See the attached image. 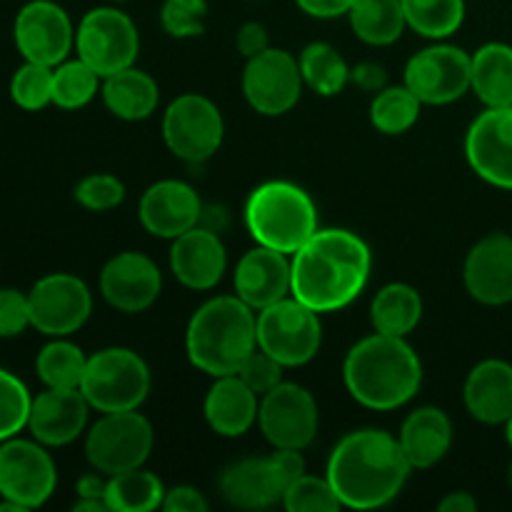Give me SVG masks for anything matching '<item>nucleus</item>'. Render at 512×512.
<instances>
[{
  "instance_id": "41",
  "label": "nucleus",
  "mask_w": 512,
  "mask_h": 512,
  "mask_svg": "<svg viewBox=\"0 0 512 512\" xmlns=\"http://www.w3.org/2000/svg\"><path fill=\"white\" fill-rule=\"evenodd\" d=\"M205 23H208L205 0H165L160 8V25L170 38H198L205 33Z\"/></svg>"
},
{
  "instance_id": "46",
  "label": "nucleus",
  "mask_w": 512,
  "mask_h": 512,
  "mask_svg": "<svg viewBox=\"0 0 512 512\" xmlns=\"http://www.w3.org/2000/svg\"><path fill=\"white\" fill-rule=\"evenodd\" d=\"M235 45H238V50L245 55V58H253V55L263 53V50L270 48L268 30H265V25L260 23L240 25L238 35H235Z\"/></svg>"
},
{
  "instance_id": "27",
  "label": "nucleus",
  "mask_w": 512,
  "mask_h": 512,
  "mask_svg": "<svg viewBox=\"0 0 512 512\" xmlns=\"http://www.w3.org/2000/svg\"><path fill=\"white\" fill-rule=\"evenodd\" d=\"M403 453L413 470H428L438 465L453 445V423L445 415V410L425 405L413 410L403 420V428L398 433Z\"/></svg>"
},
{
  "instance_id": "20",
  "label": "nucleus",
  "mask_w": 512,
  "mask_h": 512,
  "mask_svg": "<svg viewBox=\"0 0 512 512\" xmlns=\"http://www.w3.org/2000/svg\"><path fill=\"white\" fill-rule=\"evenodd\" d=\"M90 410L80 388H45L30 405L28 430L45 448H63L85 433Z\"/></svg>"
},
{
  "instance_id": "31",
  "label": "nucleus",
  "mask_w": 512,
  "mask_h": 512,
  "mask_svg": "<svg viewBox=\"0 0 512 512\" xmlns=\"http://www.w3.org/2000/svg\"><path fill=\"white\" fill-rule=\"evenodd\" d=\"M353 33L365 45H393L408 28L403 0H355L348 10Z\"/></svg>"
},
{
  "instance_id": "51",
  "label": "nucleus",
  "mask_w": 512,
  "mask_h": 512,
  "mask_svg": "<svg viewBox=\"0 0 512 512\" xmlns=\"http://www.w3.org/2000/svg\"><path fill=\"white\" fill-rule=\"evenodd\" d=\"M75 512H110V505L105 500H83L78 498L73 505Z\"/></svg>"
},
{
  "instance_id": "48",
  "label": "nucleus",
  "mask_w": 512,
  "mask_h": 512,
  "mask_svg": "<svg viewBox=\"0 0 512 512\" xmlns=\"http://www.w3.org/2000/svg\"><path fill=\"white\" fill-rule=\"evenodd\" d=\"M298 8L303 10L305 15L318 20H330V18H340V15H348L350 5L355 0H295Z\"/></svg>"
},
{
  "instance_id": "8",
  "label": "nucleus",
  "mask_w": 512,
  "mask_h": 512,
  "mask_svg": "<svg viewBox=\"0 0 512 512\" xmlns=\"http://www.w3.org/2000/svg\"><path fill=\"white\" fill-rule=\"evenodd\" d=\"M318 315L293 295L258 310V348L273 355L283 368L310 363L323 345Z\"/></svg>"
},
{
  "instance_id": "32",
  "label": "nucleus",
  "mask_w": 512,
  "mask_h": 512,
  "mask_svg": "<svg viewBox=\"0 0 512 512\" xmlns=\"http://www.w3.org/2000/svg\"><path fill=\"white\" fill-rule=\"evenodd\" d=\"M110 512H150L163 508L165 485L155 473L145 468L125 470L108 478Z\"/></svg>"
},
{
  "instance_id": "30",
  "label": "nucleus",
  "mask_w": 512,
  "mask_h": 512,
  "mask_svg": "<svg viewBox=\"0 0 512 512\" xmlns=\"http://www.w3.org/2000/svg\"><path fill=\"white\" fill-rule=\"evenodd\" d=\"M423 318V298L408 283H388L370 303V323L375 333L408 338Z\"/></svg>"
},
{
  "instance_id": "49",
  "label": "nucleus",
  "mask_w": 512,
  "mask_h": 512,
  "mask_svg": "<svg viewBox=\"0 0 512 512\" xmlns=\"http://www.w3.org/2000/svg\"><path fill=\"white\" fill-rule=\"evenodd\" d=\"M75 493L83 500H105V493H108V475L103 473H88L83 478H78L75 483ZM108 503V500H105Z\"/></svg>"
},
{
  "instance_id": "7",
  "label": "nucleus",
  "mask_w": 512,
  "mask_h": 512,
  "mask_svg": "<svg viewBox=\"0 0 512 512\" xmlns=\"http://www.w3.org/2000/svg\"><path fill=\"white\" fill-rule=\"evenodd\" d=\"M153 425L138 410L103 413L85 435V458L103 475L143 468L153 453Z\"/></svg>"
},
{
  "instance_id": "54",
  "label": "nucleus",
  "mask_w": 512,
  "mask_h": 512,
  "mask_svg": "<svg viewBox=\"0 0 512 512\" xmlns=\"http://www.w3.org/2000/svg\"><path fill=\"white\" fill-rule=\"evenodd\" d=\"M113 3H125V0H113Z\"/></svg>"
},
{
  "instance_id": "29",
  "label": "nucleus",
  "mask_w": 512,
  "mask_h": 512,
  "mask_svg": "<svg viewBox=\"0 0 512 512\" xmlns=\"http://www.w3.org/2000/svg\"><path fill=\"white\" fill-rule=\"evenodd\" d=\"M470 90L485 108L512 105V45L485 43L470 55Z\"/></svg>"
},
{
  "instance_id": "35",
  "label": "nucleus",
  "mask_w": 512,
  "mask_h": 512,
  "mask_svg": "<svg viewBox=\"0 0 512 512\" xmlns=\"http://www.w3.org/2000/svg\"><path fill=\"white\" fill-rule=\"evenodd\" d=\"M423 103L408 85H385L370 103V123L383 135H403L418 123Z\"/></svg>"
},
{
  "instance_id": "10",
  "label": "nucleus",
  "mask_w": 512,
  "mask_h": 512,
  "mask_svg": "<svg viewBox=\"0 0 512 512\" xmlns=\"http://www.w3.org/2000/svg\"><path fill=\"white\" fill-rule=\"evenodd\" d=\"M225 120L218 105L200 93L178 95L163 115V140L175 158L205 163L220 150Z\"/></svg>"
},
{
  "instance_id": "50",
  "label": "nucleus",
  "mask_w": 512,
  "mask_h": 512,
  "mask_svg": "<svg viewBox=\"0 0 512 512\" xmlns=\"http://www.w3.org/2000/svg\"><path fill=\"white\" fill-rule=\"evenodd\" d=\"M440 512H475L478 510V500L473 498L465 490H455V493H448L438 503Z\"/></svg>"
},
{
  "instance_id": "13",
  "label": "nucleus",
  "mask_w": 512,
  "mask_h": 512,
  "mask_svg": "<svg viewBox=\"0 0 512 512\" xmlns=\"http://www.w3.org/2000/svg\"><path fill=\"white\" fill-rule=\"evenodd\" d=\"M258 425L273 448L305 450L318 438V403L303 385L280 383L260 398Z\"/></svg>"
},
{
  "instance_id": "2",
  "label": "nucleus",
  "mask_w": 512,
  "mask_h": 512,
  "mask_svg": "<svg viewBox=\"0 0 512 512\" xmlns=\"http://www.w3.org/2000/svg\"><path fill=\"white\" fill-rule=\"evenodd\" d=\"M413 465L403 445L385 430H353L338 440L328 458L330 485L343 508L375 510L385 508L403 493Z\"/></svg>"
},
{
  "instance_id": "37",
  "label": "nucleus",
  "mask_w": 512,
  "mask_h": 512,
  "mask_svg": "<svg viewBox=\"0 0 512 512\" xmlns=\"http://www.w3.org/2000/svg\"><path fill=\"white\" fill-rule=\"evenodd\" d=\"M100 75L85 60H63L53 68V105L80 110L98 95Z\"/></svg>"
},
{
  "instance_id": "17",
  "label": "nucleus",
  "mask_w": 512,
  "mask_h": 512,
  "mask_svg": "<svg viewBox=\"0 0 512 512\" xmlns=\"http://www.w3.org/2000/svg\"><path fill=\"white\" fill-rule=\"evenodd\" d=\"M465 158L485 183L512 190V105L485 108L470 123Z\"/></svg>"
},
{
  "instance_id": "6",
  "label": "nucleus",
  "mask_w": 512,
  "mask_h": 512,
  "mask_svg": "<svg viewBox=\"0 0 512 512\" xmlns=\"http://www.w3.org/2000/svg\"><path fill=\"white\" fill-rule=\"evenodd\" d=\"M80 390L98 413L138 410L150 393V368L135 350L103 348L88 358Z\"/></svg>"
},
{
  "instance_id": "4",
  "label": "nucleus",
  "mask_w": 512,
  "mask_h": 512,
  "mask_svg": "<svg viewBox=\"0 0 512 512\" xmlns=\"http://www.w3.org/2000/svg\"><path fill=\"white\" fill-rule=\"evenodd\" d=\"M258 348V313L238 295H218L200 305L185 330L190 363L210 378L235 375Z\"/></svg>"
},
{
  "instance_id": "15",
  "label": "nucleus",
  "mask_w": 512,
  "mask_h": 512,
  "mask_svg": "<svg viewBox=\"0 0 512 512\" xmlns=\"http://www.w3.org/2000/svg\"><path fill=\"white\" fill-rule=\"evenodd\" d=\"M13 38L23 60L60 65L75 48V28L63 5L53 0H30L15 15Z\"/></svg>"
},
{
  "instance_id": "33",
  "label": "nucleus",
  "mask_w": 512,
  "mask_h": 512,
  "mask_svg": "<svg viewBox=\"0 0 512 512\" xmlns=\"http://www.w3.org/2000/svg\"><path fill=\"white\" fill-rule=\"evenodd\" d=\"M298 63L300 73H303V83L313 93L323 95V98H333V95L343 93L345 85L350 83V65L345 63V58L335 45L323 43V40L305 45Z\"/></svg>"
},
{
  "instance_id": "12",
  "label": "nucleus",
  "mask_w": 512,
  "mask_h": 512,
  "mask_svg": "<svg viewBox=\"0 0 512 512\" xmlns=\"http://www.w3.org/2000/svg\"><path fill=\"white\" fill-rule=\"evenodd\" d=\"M30 323L48 338H68L88 323L93 295L85 280L70 273H50L28 293Z\"/></svg>"
},
{
  "instance_id": "1",
  "label": "nucleus",
  "mask_w": 512,
  "mask_h": 512,
  "mask_svg": "<svg viewBox=\"0 0 512 512\" xmlns=\"http://www.w3.org/2000/svg\"><path fill=\"white\" fill-rule=\"evenodd\" d=\"M293 298L315 313H335L358 298L370 280L373 253L358 233L318 228V233L290 255Z\"/></svg>"
},
{
  "instance_id": "38",
  "label": "nucleus",
  "mask_w": 512,
  "mask_h": 512,
  "mask_svg": "<svg viewBox=\"0 0 512 512\" xmlns=\"http://www.w3.org/2000/svg\"><path fill=\"white\" fill-rule=\"evenodd\" d=\"M10 98L28 113L48 108L53 103V68L25 60L10 78Z\"/></svg>"
},
{
  "instance_id": "18",
  "label": "nucleus",
  "mask_w": 512,
  "mask_h": 512,
  "mask_svg": "<svg viewBox=\"0 0 512 512\" xmlns=\"http://www.w3.org/2000/svg\"><path fill=\"white\" fill-rule=\"evenodd\" d=\"M163 273L145 253L125 250L113 255L100 270V295L120 313H143L158 300Z\"/></svg>"
},
{
  "instance_id": "26",
  "label": "nucleus",
  "mask_w": 512,
  "mask_h": 512,
  "mask_svg": "<svg viewBox=\"0 0 512 512\" xmlns=\"http://www.w3.org/2000/svg\"><path fill=\"white\" fill-rule=\"evenodd\" d=\"M260 395L240 380V375L215 378L205 395L203 413L210 430L223 438H240L258 423Z\"/></svg>"
},
{
  "instance_id": "11",
  "label": "nucleus",
  "mask_w": 512,
  "mask_h": 512,
  "mask_svg": "<svg viewBox=\"0 0 512 512\" xmlns=\"http://www.w3.org/2000/svg\"><path fill=\"white\" fill-rule=\"evenodd\" d=\"M55 488L58 468L43 443L18 435L0 443V498L28 512L48 503Z\"/></svg>"
},
{
  "instance_id": "28",
  "label": "nucleus",
  "mask_w": 512,
  "mask_h": 512,
  "mask_svg": "<svg viewBox=\"0 0 512 512\" xmlns=\"http://www.w3.org/2000/svg\"><path fill=\"white\" fill-rule=\"evenodd\" d=\"M100 95H103L105 108L115 118L128 120V123L150 118L160 103V88L155 78L135 65L103 78Z\"/></svg>"
},
{
  "instance_id": "9",
  "label": "nucleus",
  "mask_w": 512,
  "mask_h": 512,
  "mask_svg": "<svg viewBox=\"0 0 512 512\" xmlns=\"http://www.w3.org/2000/svg\"><path fill=\"white\" fill-rule=\"evenodd\" d=\"M75 50L100 78L135 65L140 53V33L133 18L118 8H93L75 30Z\"/></svg>"
},
{
  "instance_id": "44",
  "label": "nucleus",
  "mask_w": 512,
  "mask_h": 512,
  "mask_svg": "<svg viewBox=\"0 0 512 512\" xmlns=\"http://www.w3.org/2000/svg\"><path fill=\"white\" fill-rule=\"evenodd\" d=\"M28 328H33L28 293L0 288V338H18Z\"/></svg>"
},
{
  "instance_id": "39",
  "label": "nucleus",
  "mask_w": 512,
  "mask_h": 512,
  "mask_svg": "<svg viewBox=\"0 0 512 512\" xmlns=\"http://www.w3.org/2000/svg\"><path fill=\"white\" fill-rule=\"evenodd\" d=\"M30 405H33V395L28 393L23 380L10 370L0 368V443L28 428Z\"/></svg>"
},
{
  "instance_id": "52",
  "label": "nucleus",
  "mask_w": 512,
  "mask_h": 512,
  "mask_svg": "<svg viewBox=\"0 0 512 512\" xmlns=\"http://www.w3.org/2000/svg\"><path fill=\"white\" fill-rule=\"evenodd\" d=\"M505 438H508V443H510V448H512V415H510L508 423H505Z\"/></svg>"
},
{
  "instance_id": "53",
  "label": "nucleus",
  "mask_w": 512,
  "mask_h": 512,
  "mask_svg": "<svg viewBox=\"0 0 512 512\" xmlns=\"http://www.w3.org/2000/svg\"><path fill=\"white\" fill-rule=\"evenodd\" d=\"M508 485H510V490H512V463H510V468H508Z\"/></svg>"
},
{
  "instance_id": "25",
  "label": "nucleus",
  "mask_w": 512,
  "mask_h": 512,
  "mask_svg": "<svg viewBox=\"0 0 512 512\" xmlns=\"http://www.w3.org/2000/svg\"><path fill=\"white\" fill-rule=\"evenodd\" d=\"M463 400L478 423H508L512 415V365L498 358L475 365L465 378Z\"/></svg>"
},
{
  "instance_id": "24",
  "label": "nucleus",
  "mask_w": 512,
  "mask_h": 512,
  "mask_svg": "<svg viewBox=\"0 0 512 512\" xmlns=\"http://www.w3.org/2000/svg\"><path fill=\"white\" fill-rule=\"evenodd\" d=\"M220 495L228 505L240 510H265L283 503L285 485L280 483L270 455L265 458H243L220 475Z\"/></svg>"
},
{
  "instance_id": "21",
  "label": "nucleus",
  "mask_w": 512,
  "mask_h": 512,
  "mask_svg": "<svg viewBox=\"0 0 512 512\" xmlns=\"http://www.w3.org/2000/svg\"><path fill=\"white\" fill-rule=\"evenodd\" d=\"M463 280L478 303H512V235L490 233L478 240L465 258Z\"/></svg>"
},
{
  "instance_id": "43",
  "label": "nucleus",
  "mask_w": 512,
  "mask_h": 512,
  "mask_svg": "<svg viewBox=\"0 0 512 512\" xmlns=\"http://www.w3.org/2000/svg\"><path fill=\"white\" fill-rule=\"evenodd\" d=\"M238 375L253 393H258L260 398H263V395L270 393L275 385L283 383V365H280L273 355L265 353V350L255 348L253 353L248 355V360L240 365Z\"/></svg>"
},
{
  "instance_id": "47",
  "label": "nucleus",
  "mask_w": 512,
  "mask_h": 512,
  "mask_svg": "<svg viewBox=\"0 0 512 512\" xmlns=\"http://www.w3.org/2000/svg\"><path fill=\"white\" fill-rule=\"evenodd\" d=\"M385 80H388V75H385V68L378 63H358L355 68H350V83L358 85L360 90H365V93H378V90L385 88Z\"/></svg>"
},
{
  "instance_id": "22",
  "label": "nucleus",
  "mask_w": 512,
  "mask_h": 512,
  "mask_svg": "<svg viewBox=\"0 0 512 512\" xmlns=\"http://www.w3.org/2000/svg\"><path fill=\"white\" fill-rule=\"evenodd\" d=\"M235 295L258 310L293 295V263L288 253L255 245L235 265Z\"/></svg>"
},
{
  "instance_id": "42",
  "label": "nucleus",
  "mask_w": 512,
  "mask_h": 512,
  "mask_svg": "<svg viewBox=\"0 0 512 512\" xmlns=\"http://www.w3.org/2000/svg\"><path fill=\"white\" fill-rule=\"evenodd\" d=\"M73 195L75 200H78V205H83L85 210L108 213V210L118 208L125 200V185L110 173H93L85 175V178L75 185Z\"/></svg>"
},
{
  "instance_id": "19",
  "label": "nucleus",
  "mask_w": 512,
  "mask_h": 512,
  "mask_svg": "<svg viewBox=\"0 0 512 512\" xmlns=\"http://www.w3.org/2000/svg\"><path fill=\"white\" fill-rule=\"evenodd\" d=\"M203 208V200L188 183L168 178L145 190L138 205V218L140 225L155 238L175 240L200 225Z\"/></svg>"
},
{
  "instance_id": "34",
  "label": "nucleus",
  "mask_w": 512,
  "mask_h": 512,
  "mask_svg": "<svg viewBox=\"0 0 512 512\" xmlns=\"http://www.w3.org/2000/svg\"><path fill=\"white\" fill-rule=\"evenodd\" d=\"M88 355L65 338H53L35 358V373L45 388H80Z\"/></svg>"
},
{
  "instance_id": "23",
  "label": "nucleus",
  "mask_w": 512,
  "mask_h": 512,
  "mask_svg": "<svg viewBox=\"0 0 512 512\" xmlns=\"http://www.w3.org/2000/svg\"><path fill=\"white\" fill-rule=\"evenodd\" d=\"M228 253L218 233L195 225L170 245V273L190 290H210L223 280Z\"/></svg>"
},
{
  "instance_id": "36",
  "label": "nucleus",
  "mask_w": 512,
  "mask_h": 512,
  "mask_svg": "<svg viewBox=\"0 0 512 512\" xmlns=\"http://www.w3.org/2000/svg\"><path fill=\"white\" fill-rule=\"evenodd\" d=\"M405 23L430 40L458 33L465 20V0H403Z\"/></svg>"
},
{
  "instance_id": "3",
  "label": "nucleus",
  "mask_w": 512,
  "mask_h": 512,
  "mask_svg": "<svg viewBox=\"0 0 512 512\" xmlns=\"http://www.w3.org/2000/svg\"><path fill=\"white\" fill-rule=\"evenodd\" d=\"M343 380L350 398L368 410L403 408L423 385V363L405 338L373 333L348 350Z\"/></svg>"
},
{
  "instance_id": "14",
  "label": "nucleus",
  "mask_w": 512,
  "mask_h": 512,
  "mask_svg": "<svg viewBox=\"0 0 512 512\" xmlns=\"http://www.w3.org/2000/svg\"><path fill=\"white\" fill-rule=\"evenodd\" d=\"M298 58L280 48H268L248 58L243 70V95L250 108L268 118L290 113L303 95Z\"/></svg>"
},
{
  "instance_id": "5",
  "label": "nucleus",
  "mask_w": 512,
  "mask_h": 512,
  "mask_svg": "<svg viewBox=\"0 0 512 512\" xmlns=\"http://www.w3.org/2000/svg\"><path fill=\"white\" fill-rule=\"evenodd\" d=\"M245 228L258 245L293 255L318 233V208L300 185L268 180L245 203Z\"/></svg>"
},
{
  "instance_id": "45",
  "label": "nucleus",
  "mask_w": 512,
  "mask_h": 512,
  "mask_svg": "<svg viewBox=\"0 0 512 512\" xmlns=\"http://www.w3.org/2000/svg\"><path fill=\"white\" fill-rule=\"evenodd\" d=\"M210 503L205 495L193 485H175V488L165 490L163 510L168 512H208Z\"/></svg>"
},
{
  "instance_id": "16",
  "label": "nucleus",
  "mask_w": 512,
  "mask_h": 512,
  "mask_svg": "<svg viewBox=\"0 0 512 512\" xmlns=\"http://www.w3.org/2000/svg\"><path fill=\"white\" fill-rule=\"evenodd\" d=\"M405 85L423 105H448L470 90V53L458 45L435 43L405 65Z\"/></svg>"
},
{
  "instance_id": "40",
  "label": "nucleus",
  "mask_w": 512,
  "mask_h": 512,
  "mask_svg": "<svg viewBox=\"0 0 512 512\" xmlns=\"http://www.w3.org/2000/svg\"><path fill=\"white\" fill-rule=\"evenodd\" d=\"M283 508L290 512H338L343 508L328 475H300L283 495Z\"/></svg>"
}]
</instances>
